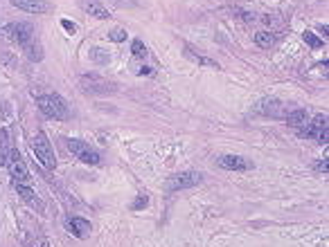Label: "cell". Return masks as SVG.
<instances>
[{
  "label": "cell",
  "mask_w": 329,
  "mask_h": 247,
  "mask_svg": "<svg viewBox=\"0 0 329 247\" xmlns=\"http://www.w3.org/2000/svg\"><path fill=\"white\" fill-rule=\"evenodd\" d=\"M36 106L39 110L43 112L45 117L50 119H57V121H66L70 117V108H68V101H66L61 95H41L36 97Z\"/></svg>",
  "instance_id": "1"
},
{
  "label": "cell",
  "mask_w": 329,
  "mask_h": 247,
  "mask_svg": "<svg viewBox=\"0 0 329 247\" xmlns=\"http://www.w3.org/2000/svg\"><path fill=\"white\" fill-rule=\"evenodd\" d=\"M32 150H34L36 160L41 162V164L45 166V169L54 171V166H57V157H54V150H52V142L48 140V135H45L43 131H39L34 137H32L30 142Z\"/></svg>",
  "instance_id": "2"
},
{
  "label": "cell",
  "mask_w": 329,
  "mask_h": 247,
  "mask_svg": "<svg viewBox=\"0 0 329 247\" xmlns=\"http://www.w3.org/2000/svg\"><path fill=\"white\" fill-rule=\"evenodd\" d=\"M66 148L72 153L77 160H81L84 164H90V166H97L102 164V155L93 146H88V142H81V140H66Z\"/></svg>",
  "instance_id": "3"
},
{
  "label": "cell",
  "mask_w": 329,
  "mask_h": 247,
  "mask_svg": "<svg viewBox=\"0 0 329 247\" xmlns=\"http://www.w3.org/2000/svg\"><path fill=\"white\" fill-rule=\"evenodd\" d=\"M79 86L86 95H111V92L118 90L113 81H108L104 77H97V74H84L79 77Z\"/></svg>",
  "instance_id": "4"
},
{
  "label": "cell",
  "mask_w": 329,
  "mask_h": 247,
  "mask_svg": "<svg viewBox=\"0 0 329 247\" xmlns=\"http://www.w3.org/2000/svg\"><path fill=\"white\" fill-rule=\"evenodd\" d=\"M2 34H5V39L11 41V43L25 45L27 41L34 39V29H32V25H27V23H9L2 27Z\"/></svg>",
  "instance_id": "5"
},
{
  "label": "cell",
  "mask_w": 329,
  "mask_h": 247,
  "mask_svg": "<svg viewBox=\"0 0 329 247\" xmlns=\"http://www.w3.org/2000/svg\"><path fill=\"white\" fill-rule=\"evenodd\" d=\"M300 137H311L320 144H327V115H316L309 126L300 128Z\"/></svg>",
  "instance_id": "6"
},
{
  "label": "cell",
  "mask_w": 329,
  "mask_h": 247,
  "mask_svg": "<svg viewBox=\"0 0 329 247\" xmlns=\"http://www.w3.org/2000/svg\"><path fill=\"white\" fill-rule=\"evenodd\" d=\"M7 171H9V175L14 178V184H25V182H30V171H27V166H25L23 157H20L18 150H11V155L9 160H7Z\"/></svg>",
  "instance_id": "7"
},
{
  "label": "cell",
  "mask_w": 329,
  "mask_h": 247,
  "mask_svg": "<svg viewBox=\"0 0 329 247\" xmlns=\"http://www.w3.org/2000/svg\"><path fill=\"white\" fill-rule=\"evenodd\" d=\"M203 175L198 171H183V173H176L169 178L167 182V191H181V189H192L201 182Z\"/></svg>",
  "instance_id": "8"
},
{
  "label": "cell",
  "mask_w": 329,
  "mask_h": 247,
  "mask_svg": "<svg viewBox=\"0 0 329 247\" xmlns=\"http://www.w3.org/2000/svg\"><path fill=\"white\" fill-rule=\"evenodd\" d=\"M11 5L27 14H50L54 9L52 2H48V0H11Z\"/></svg>",
  "instance_id": "9"
},
{
  "label": "cell",
  "mask_w": 329,
  "mask_h": 247,
  "mask_svg": "<svg viewBox=\"0 0 329 247\" xmlns=\"http://www.w3.org/2000/svg\"><path fill=\"white\" fill-rule=\"evenodd\" d=\"M14 187H16V194H18L20 198H23V202L27 204V207L36 209V211H39V213H43V211H45V204L41 202V200H39V196H36L34 191H32L30 187H27V184H14Z\"/></svg>",
  "instance_id": "10"
},
{
  "label": "cell",
  "mask_w": 329,
  "mask_h": 247,
  "mask_svg": "<svg viewBox=\"0 0 329 247\" xmlns=\"http://www.w3.org/2000/svg\"><path fill=\"white\" fill-rule=\"evenodd\" d=\"M219 166L226 171H248L253 169V162L241 155H223L219 157Z\"/></svg>",
  "instance_id": "11"
},
{
  "label": "cell",
  "mask_w": 329,
  "mask_h": 247,
  "mask_svg": "<svg viewBox=\"0 0 329 247\" xmlns=\"http://www.w3.org/2000/svg\"><path fill=\"white\" fill-rule=\"evenodd\" d=\"M66 229H68L72 236H77V238H88V234H90V223L88 220H84V218H79V216H72V218H68L66 220Z\"/></svg>",
  "instance_id": "12"
},
{
  "label": "cell",
  "mask_w": 329,
  "mask_h": 247,
  "mask_svg": "<svg viewBox=\"0 0 329 247\" xmlns=\"http://www.w3.org/2000/svg\"><path fill=\"white\" fill-rule=\"evenodd\" d=\"M81 7H84V11H88L90 16H95V18H99V20L111 18V11H108L106 5H102L99 0H81Z\"/></svg>",
  "instance_id": "13"
},
{
  "label": "cell",
  "mask_w": 329,
  "mask_h": 247,
  "mask_svg": "<svg viewBox=\"0 0 329 247\" xmlns=\"http://www.w3.org/2000/svg\"><path fill=\"white\" fill-rule=\"evenodd\" d=\"M11 150H14V146H11V140H9V131L2 128L0 131V164H7Z\"/></svg>",
  "instance_id": "14"
},
{
  "label": "cell",
  "mask_w": 329,
  "mask_h": 247,
  "mask_svg": "<svg viewBox=\"0 0 329 247\" xmlns=\"http://www.w3.org/2000/svg\"><path fill=\"white\" fill-rule=\"evenodd\" d=\"M185 56H187V58H192V61H197L198 65H207V68L219 70V63H216L214 58H205V56H201V54H198V49L194 52V48H192V45H185Z\"/></svg>",
  "instance_id": "15"
},
{
  "label": "cell",
  "mask_w": 329,
  "mask_h": 247,
  "mask_svg": "<svg viewBox=\"0 0 329 247\" xmlns=\"http://www.w3.org/2000/svg\"><path fill=\"white\" fill-rule=\"evenodd\" d=\"M307 121H309V117H307V110H302V108L289 112V117H286V124H289V126H293V128L307 126Z\"/></svg>",
  "instance_id": "16"
},
{
  "label": "cell",
  "mask_w": 329,
  "mask_h": 247,
  "mask_svg": "<svg viewBox=\"0 0 329 247\" xmlns=\"http://www.w3.org/2000/svg\"><path fill=\"white\" fill-rule=\"evenodd\" d=\"M23 49L27 52V56L32 58V61H41L43 58V49H41V45H39V41H36V36L32 41H27V43L23 45Z\"/></svg>",
  "instance_id": "17"
},
{
  "label": "cell",
  "mask_w": 329,
  "mask_h": 247,
  "mask_svg": "<svg viewBox=\"0 0 329 247\" xmlns=\"http://www.w3.org/2000/svg\"><path fill=\"white\" fill-rule=\"evenodd\" d=\"M255 43H257V48L268 49V48L275 45V34H273V32H257V34H255Z\"/></svg>",
  "instance_id": "18"
},
{
  "label": "cell",
  "mask_w": 329,
  "mask_h": 247,
  "mask_svg": "<svg viewBox=\"0 0 329 247\" xmlns=\"http://www.w3.org/2000/svg\"><path fill=\"white\" fill-rule=\"evenodd\" d=\"M260 110L264 112V115H268V117H277L282 108H280V101H275V99H264L262 106H260Z\"/></svg>",
  "instance_id": "19"
},
{
  "label": "cell",
  "mask_w": 329,
  "mask_h": 247,
  "mask_svg": "<svg viewBox=\"0 0 329 247\" xmlns=\"http://www.w3.org/2000/svg\"><path fill=\"white\" fill-rule=\"evenodd\" d=\"M131 54H133L135 58H142L144 54H147V45H144L140 39H135V41L131 43Z\"/></svg>",
  "instance_id": "20"
},
{
  "label": "cell",
  "mask_w": 329,
  "mask_h": 247,
  "mask_svg": "<svg viewBox=\"0 0 329 247\" xmlns=\"http://www.w3.org/2000/svg\"><path fill=\"white\" fill-rule=\"evenodd\" d=\"M90 58H93L95 63H99V65H106L108 63V54L104 52V49H99V48L90 49Z\"/></svg>",
  "instance_id": "21"
},
{
  "label": "cell",
  "mask_w": 329,
  "mask_h": 247,
  "mask_svg": "<svg viewBox=\"0 0 329 247\" xmlns=\"http://www.w3.org/2000/svg\"><path fill=\"white\" fill-rule=\"evenodd\" d=\"M108 39L113 41V43H124V41L129 39V34H127V29L115 27V29H111V34H108Z\"/></svg>",
  "instance_id": "22"
},
{
  "label": "cell",
  "mask_w": 329,
  "mask_h": 247,
  "mask_svg": "<svg viewBox=\"0 0 329 247\" xmlns=\"http://www.w3.org/2000/svg\"><path fill=\"white\" fill-rule=\"evenodd\" d=\"M302 39H305V43L309 45V48H314V49L323 48V41H320L318 36L314 34V32H305V34H302Z\"/></svg>",
  "instance_id": "23"
},
{
  "label": "cell",
  "mask_w": 329,
  "mask_h": 247,
  "mask_svg": "<svg viewBox=\"0 0 329 247\" xmlns=\"http://www.w3.org/2000/svg\"><path fill=\"white\" fill-rule=\"evenodd\" d=\"M149 204V198H147V194H140L138 198H135V202L131 204V209L133 211H138V209H144Z\"/></svg>",
  "instance_id": "24"
},
{
  "label": "cell",
  "mask_w": 329,
  "mask_h": 247,
  "mask_svg": "<svg viewBox=\"0 0 329 247\" xmlns=\"http://www.w3.org/2000/svg\"><path fill=\"white\" fill-rule=\"evenodd\" d=\"M61 27H64L66 29V32H68V34H74V32H77V25H74L72 23V20H61Z\"/></svg>",
  "instance_id": "25"
},
{
  "label": "cell",
  "mask_w": 329,
  "mask_h": 247,
  "mask_svg": "<svg viewBox=\"0 0 329 247\" xmlns=\"http://www.w3.org/2000/svg\"><path fill=\"white\" fill-rule=\"evenodd\" d=\"M316 169H318V171H323V173H327V160L318 162V164H316Z\"/></svg>",
  "instance_id": "26"
},
{
  "label": "cell",
  "mask_w": 329,
  "mask_h": 247,
  "mask_svg": "<svg viewBox=\"0 0 329 247\" xmlns=\"http://www.w3.org/2000/svg\"><path fill=\"white\" fill-rule=\"evenodd\" d=\"M140 74H153V68H149V65H144V68H140Z\"/></svg>",
  "instance_id": "27"
},
{
  "label": "cell",
  "mask_w": 329,
  "mask_h": 247,
  "mask_svg": "<svg viewBox=\"0 0 329 247\" xmlns=\"http://www.w3.org/2000/svg\"><path fill=\"white\" fill-rule=\"evenodd\" d=\"M320 34H323V36H327V32H329V27H327V25H320Z\"/></svg>",
  "instance_id": "28"
}]
</instances>
